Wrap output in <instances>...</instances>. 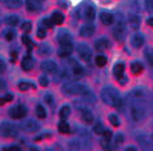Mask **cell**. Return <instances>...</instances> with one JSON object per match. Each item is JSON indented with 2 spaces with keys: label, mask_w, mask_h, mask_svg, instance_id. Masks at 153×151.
Listing matches in <instances>:
<instances>
[{
  "label": "cell",
  "mask_w": 153,
  "mask_h": 151,
  "mask_svg": "<svg viewBox=\"0 0 153 151\" xmlns=\"http://www.w3.org/2000/svg\"><path fill=\"white\" fill-rule=\"evenodd\" d=\"M42 23H43V25L46 28H53L54 26V23H53V20L51 19H43Z\"/></svg>",
  "instance_id": "cell-41"
},
{
  "label": "cell",
  "mask_w": 153,
  "mask_h": 151,
  "mask_svg": "<svg viewBox=\"0 0 153 151\" xmlns=\"http://www.w3.org/2000/svg\"><path fill=\"white\" fill-rule=\"evenodd\" d=\"M42 5H41L39 0H26V9L30 13H37L39 12Z\"/></svg>",
  "instance_id": "cell-17"
},
{
  "label": "cell",
  "mask_w": 153,
  "mask_h": 151,
  "mask_svg": "<svg viewBox=\"0 0 153 151\" xmlns=\"http://www.w3.org/2000/svg\"><path fill=\"white\" fill-rule=\"evenodd\" d=\"M19 16H16V15H9V16H7L5 17V23H7V25H9V26H16L17 24H19Z\"/></svg>",
  "instance_id": "cell-27"
},
{
  "label": "cell",
  "mask_w": 153,
  "mask_h": 151,
  "mask_svg": "<svg viewBox=\"0 0 153 151\" xmlns=\"http://www.w3.org/2000/svg\"><path fill=\"white\" fill-rule=\"evenodd\" d=\"M13 38H15V33H13V32H7L5 33V40L7 41H12Z\"/></svg>",
  "instance_id": "cell-48"
},
{
  "label": "cell",
  "mask_w": 153,
  "mask_h": 151,
  "mask_svg": "<svg viewBox=\"0 0 153 151\" xmlns=\"http://www.w3.org/2000/svg\"><path fill=\"white\" fill-rule=\"evenodd\" d=\"M56 40L59 41V44H68V42H72V36L67 29H62L58 32Z\"/></svg>",
  "instance_id": "cell-14"
},
{
  "label": "cell",
  "mask_w": 153,
  "mask_h": 151,
  "mask_svg": "<svg viewBox=\"0 0 153 151\" xmlns=\"http://www.w3.org/2000/svg\"><path fill=\"white\" fill-rule=\"evenodd\" d=\"M21 128L27 133H36L37 130H39V124L37 121L32 120V118H29V120H25L22 122Z\"/></svg>",
  "instance_id": "cell-10"
},
{
  "label": "cell",
  "mask_w": 153,
  "mask_h": 151,
  "mask_svg": "<svg viewBox=\"0 0 153 151\" xmlns=\"http://www.w3.org/2000/svg\"><path fill=\"white\" fill-rule=\"evenodd\" d=\"M21 67L25 70V71H30V70L34 67V59L30 57V55H26V57H24L22 62H21Z\"/></svg>",
  "instance_id": "cell-22"
},
{
  "label": "cell",
  "mask_w": 153,
  "mask_h": 151,
  "mask_svg": "<svg viewBox=\"0 0 153 151\" xmlns=\"http://www.w3.org/2000/svg\"><path fill=\"white\" fill-rule=\"evenodd\" d=\"M107 63V58L105 55H97L96 57V65L100 66V67H103V66H106Z\"/></svg>",
  "instance_id": "cell-32"
},
{
  "label": "cell",
  "mask_w": 153,
  "mask_h": 151,
  "mask_svg": "<svg viewBox=\"0 0 153 151\" xmlns=\"http://www.w3.org/2000/svg\"><path fill=\"white\" fill-rule=\"evenodd\" d=\"M144 97H145V91L143 88H134L130 93H128V99L131 101H135V103L141 101Z\"/></svg>",
  "instance_id": "cell-11"
},
{
  "label": "cell",
  "mask_w": 153,
  "mask_h": 151,
  "mask_svg": "<svg viewBox=\"0 0 153 151\" xmlns=\"http://www.w3.org/2000/svg\"><path fill=\"white\" fill-rule=\"evenodd\" d=\"M100 20H101V23L105 24V25H111V24H114L115 16L110 12H101L100 13Z\"/></svg>",
  "instance_id": "cell-19"
},
{
  "label": "cell",
  "mask_w": 153,
  "mask_h": 151,
  "mask_svg": "<svg viewBox=\"0 0 153 151\" xmlns=\"http://www.w3.org/2000/svg\"><path fill=\"white\" fill-rule=\"evenodd\" d=\"M4 2V4L8 7V8H20V7L22 5V0H3Z\"/></svg>",
  "instance_id": "cell-24"
},
{
  "label": "cell",
  "mask_w": 153,
  "mask_h": 151,
  "mask_svg": "<svg viewBox=\"0 0 153 151\" xmlns=\"http://www.w3.org/2000/svg\"><path fill=\"white\" fill-rule=\"evenodd\" d=\"M26 113H27V109L24 105H17V107H13L9 109V116H11L12 118H15V120L25 117Z\"/></svg>",
  "instance_id": "cell-9"
},
{
  "label": "cell",
  "mask_w": 153,
  "mask_h": 151,
  "mask_svg": "<svg viewBox=\"0 0 153 151\" xmlns=\"http://www.w3.org/2000/svg\"><path fill=\"white\" fill-rule=\"evenodd\" d=\"M69 114H71V108H69L68 105H64V107H62L60 110H59V116H60L62 120H65V118H68Z\"/></svg>",
  "instance_id": "cell-28"
},
{
  "label": "cell",
  "mask_w": 153,
  "mask_h": 151,
  "mask_svg": "<svg viewBox=\"0 0 153 151\" xmlns=\"http://www.w3.org/2000/svg\"><path fill=\"white\" fill-rule=\"evenodd\" d=\"M67 65L69 66V70H71V72L74 74V76L82 75V67L80 66V63H77L75 61V59H69L67 62Z\"/></svg>",
  "instance_id": "cell-16"
},
{
  "label": "cell",
  "mask_w": 153,
  "mask_h": 151,
  "mask_svg": "<svg viewBox=\"0 0 153 151\" xmlns=\"http://www.w3.org/2000/svg\"><path fill=\"white\" fill-rule=\"evenodd\" d=\"M101 100L103 101V104L110 105V107H115L119 109L123 107V100L119 96V92L113 87H105L101 91Z\"/></svg>",
  "instance_id": "cell-1"
},
{
  "label": "cell",
  "mask_w": 153,
  "mask_h": 151,
  "mask_svg": "<svg viewBox=\"0 0 153 151\" xmlns=\"http://www.w3.org/2000/svg\"><path fill=\"white\" fill-rule=\"evenodd\" d=\"M144 44V37L141 36L140 33H135L131 36V45L136 49H140Z\"/></svg>",
  "instance_id": "cell-21"
},
{
  "label": "cell",
  "mask_w": 153,
  "mask_h": 151,
  "mask_svg": "<svg viewBox=\"0 0 153 151\" xmlns=\"http://www.w3.org/2000/svg\"><path fill=\"white\" fill-rule=\"evenodd\" d=\"M81 96L84 97V99H86L88 101H90V100L94 101V100H96V97H94V95H93V92H92V91H89L88 88H86V89L84 91V92L81 93Z\"/></svg>",
  "instance_id": "cell-35"
},
{
  "label": "cell",
  "mask_w": 153,
  "mask_h": 151,
  "mask_svg": "<svg viewBox=\"0 0 153 151\" xmlns=\"http://www.w3.org/2000/svg\"><path fill=\"white\" fill-rule=\"evenodd\" d=\"M144 55H145V59L148 61V63L151 66H153V47H147L144 50Z\"/></svg>",
  "instance_id": "cell-30"
},
{
  "label": "cell",
  "mask_w": 153,
  "mask_h": 151,
  "mask_svg": "<svg viewBox=\"0 0 153 151\" xmlns=\"http://www.w3.org/2000/svg\"><path fill=\"white\" fill-rule=\"evenodd\" d=\"M131 117L135 121H141L145 117V109L139 104H135L131 107Z\"/></svg>",
  "instance_id": "cell-8"
},
{
  "label": "cell",
  "mask_w": 153,
  "mask_h": 151,
  "mask_svg": "<svg viewBox=\"0 0 153 151\" xmlns=\"http://www.w3.org/2000/svg\"><path fill=\"white\" fill-rule=\"evenodd\" d=\"M37 37H38V38H45V37H46V30H45L43 28H38Z\"/></svg>",
  "instance_id": "cell-43"
},
{
  "label": "cell",
  "mask_w": 153,
  "mask_h": 151,
  "mask_svg": "<svg viewBox=\"0 0 153 151\" xmlns=\"http://www.w3.org/2000/svg\"><path fill=\"white\" fill-rule=\"evenodd\" d=\"M11 54H12V57H13V59H15V58L17 57V55H19V53H17V51H12V53H11Z\"/></svg>",
  "instance_id": "cell-56"
},
{
  "label": "cell",
  "mask_w": 153,
  "mask_h": 151,
  "mask_svg": "<svg viewBox=\"0 0 153 151\" xmlns=\"http://www.w3.org/2000/svg\"><path fill=\"white\" fill-rule=\"evenodd\" d=\"M39 84H41V86H42V87H47L48 86V79H47V76H41V78H39Z\"/></svg>",
  "instance_id": "cell-42"
},
{
  "label": "cell",
  "mask_w": 153,
  "mask_h": 151,
  "mask_svg": "<svg viewBox=\"0 0 153 151\" xmlns=\"http://www.w3.org/2000/svg\"><path fill=\"white\" fill-rule=\"evenodd\" d=\"M77 13H79L80 19H84L86 21H93L94 20V16H96L94 5L90 4V3H82V4L79 7Z\"/></svg>",
  "instance_id": "cell-3"
},
{
  "label": "cell",
  "mask_w": 153,
  "mask_h": 151,
  "mask_svg": "<svg viewBox=\"0 0 153 151\" xmlns=\"http://www.w3.org/2000/svg\"><path fill=\"white\" fill-rule=\"evenodd\" d=\"M123 141H124V135L122 134V133H119V134L115 135V142H117V145H120V143H123Z\"/></svg>",
  "instance_id": "cell-44"
},
{
  "label": "cell",
  "mask_w": 153,
  "mask_h": 151,
  "mask_svg": "<svg viewBox=\"0 0 153 151\" xmlns=\"http://www.w3.org/2000/svg\"><path fill=\"white\" fill-rule=\"evenodd\" d=\"M21 29H22L24 32H27V33H29L30 29H32V24H30V23H27V21H26V23H24V24H22Z\"/></svg>",
  "instance_id": "cell-45"
},
{
  "label": "cell",
  "mask_w": 153,
  "mask_h": 151,
  "mask_svg": "<svg viewBox=\"0 0 153 151\" xmlns=\"http://www.w3.org/2000/svg\"><path fill=\"white\" fill-rule=\"evenodd\" d=\"M113 72H114V75L117 76V79L120 78L122 75H124V65L123 63H117L113 68Z\"/></svg>",
  "instance_id": "cell-25"
},
{
  "label": "cell",
  "mask_w": 153,
  "mask_h": 151,
  "mask_svg": "<svg viewBox=\"0 0 153 151\" xmlns=\"http://www.w3.org/2000/svg\"><path fill=\"white\" fill-rule=\"evenodd\" d=\"M93 33H94V26L92 25V24H86V25H82L80 28V36L81 37H92Z\"/></svg>",
  "instance_id": "cell-20"
},
{
  "label": "cell",
  "mask_w": 153,
  "mask_h": 151,
  "mask_svg": "<svg viewBox=\"0 0 153 151\" xmlns=\"http://www.w3.org/2000/svg\"><path fill=\"white\" fill-rule=\"evenodd\" d=\"M74 51V46H72V42H68V44H60V47L58 50V55L62 58L69 57L71 53Z\"/></svg>",
  "instance_id": "cell-12"
},
{
  "label": "cell",
  "mask_w": 153,
  "mask_h": 151,
  "mask_svg": "<svg viewBox=\"0 0 153 151\" xmlns=\"http://www.w3.org/2000/svg\"><path fill=\"white\" fill-rule=\"evenodd\" d=\"M152 138H153V134H152Z\"/></svg>",
  "instance_id": "cell-59"
},
{
  "label": "cell",
  "mask_w": 153,
  "mask_h": 151,
  "mask_svg": "<svg viewBox=\"0 0 153 151\" xmlns=\"http://www.w3.org/2000/svg\"><path fill=\"white\" fill-rule=\"evenodd\" d=\"M131 71L135 74V75H139V74L143 72V65L140 62H134L131 65Z\"/></svg>",
  "instance_id": "cell-29"
},
{
  "label": "cell",
  "mask_w": 153,
  "mask_h": 151,
  "mask_svg": "<svg viewBox=\"0 0 153 151\" xmlns=\"http://www.w3.org/2000/svg\"><path fill=\"white\" fill-rule=\"evenodd\" d=\"M147 24L149 26H153V17H149V19L147 20Z\"/></svg>",
  "instance_id": "cell-54"
},
{
  "label": "cell",
  "mask_w": 153,
  "mask_h": 151,
  "mask_svg": "<svg viewBox=\"0 0 153 151\" xmlns=\"http://www.w3.org/2000/svg\"><path fill=\"white\" fill-rule=\"evenodd\" d=\"M101 135H103V138L111 139V137H113V133H111L110 130H106V129H105V130L102 131V134H101Z\"/></svg>",
  "instance_id": "cell-47"
},
{
  "label": "cell",
  "mask_w": 153,
  "mask_h": 151,
  "mask_svg": "<svg viewBox=\"0 0 153 151\" xmlns=\"http://www.w3.org/2000/svg\"><path fill=\"white\" fill-rule=\"evenodd\" d=\"M5 68H7V66H5V62L3 61L1 58H0V74H3L5 71Z\"/></svg>",
  "instance_id": "cell-50"
},
{
  "label": "cell",
  "mask_w": 153,
  "mask_h": 151,
  "mask_svg": "<svg viewBox=\"0 0 153 151\" xmlns=\"http://www.w3.org/2000/svg\"><path fill=\"white\" fill-rule=\"evenodd\" d=\"M135 150H136V149H134V147H128V149H127V151H135Z\"/></svg>",
  "instance_id": "cell-57"
},
{
  "label": "cell",
  "mask_w": 153,
  "mask_h": 151,
  "mask_svg": "<svg viewBox=\"0 0 153 151\" xmlns=\"http://www.w3.org/2000/svg\"><path fill=\"white\" fill-rule=\"evenodd\" d=\"M89 142L88 141H84L82 138H77L75 139V141H72L71 143H69V146H71V149H81V146H88Z\"/></svg>",
  "instance_id": "cell-23"
},
{
  "label": "cell",
  "mask_w": 153,
  "mask_h": 151,
  "mask_svg": "<svg viewBox=\"0 0 153 151\" xmlns=\"http://www.w3.org/2000/svg\"><path fill=\"white\" fill-rule=\"evenodd\" d=\"M8 150H9V151H19V150H20V147H17V146H13V147H9Z\"/></svg>",
  "instance_id": "cell-55"
},
{
  "label": "cell",
  "mask_w": 153,
  "mask_h": 151,
  "mask_svg": "<svg viewBox=\"0 0 153 151\" xmlns=\"http://www.w3.org/2000/svg\"><path fill=\"white\" fill-rule=\"evenodd\" d=\"M145 7L148 11H153V0H145Z\"/></svg>",
  "instance_id": "cell-49"
},
{
  "label": "cell",
  "mask_w": 153,
  "mask_h": 151,
  "mask_svg": "<svg viewBox=\"0 0 153 151\" xmlns=\"http://www.w3.org/2000/svg\"><path fill=\"white\" fill-rule=\"evenodd\" d=\"M29 87H30V83H27V82H21L19 84V88L21 91H27L29 89Z\"/></svg>",
  "instance_id": "cell-40"
},
{
  "label": "cell",
  "mask_w": 153,
  "mask_h": 151,
  "mask_svg": "<svg viewBox=\"0 0 153 151\" xmlns=\"http://www.w3.org/2000/svg\"><path fill=\"white\" fill-rule=\"evenodd\" d=\"M77 53H79L80 58H81L84 62H88L89 63L90 61H92L93 53H92V50H90V47L86 46L85 44H80L79 45V46H77Z\"/></svg>",
  "instance_id": "cell-6"
},
{
  "label": "cell",
  "mask_w": 153,
  "mask_h": 151,
  "mask_svg": "<svg viewBox=\"0 0 153 151\" xmlns=\"http://www.w3.org/2000/svg\"><path fill=\"white\" fill-rule=\"evenodd\" d=\"M127 80H128V79H127L124 75H122L120 78H118V82H119V84H122V86H124V84L127 83Z\"/></svg>",
  "instance_id": "cell-51"
},
{
  "label": "cell",
  "mask_w": 153,
  "mask_h": 151,
  "mask_svg": "<svg viewBox=\"0 0 153 151\" xmlns=\"http://www.w3.org/2000/svg\"><path fill=\"white\" fill-rule=\"evenodd\" d=\"M39 2H43V0H39Z\"/></svg>",
  "instance_id": "cell-58"
},
{
  "label": "cell",
  "mask_w": 153,
  "mask_h": 151,
  "mask_svg": "<svg viewBox=\"0 0 153 151\" xmlns=\"http://www.w3.org/2000/svg\"><path fill=\"white\" fill-rule=\"evenodd\" d=\"M45 100H46V101H47V103H50L51 105H53V96H51V95H50V93H47V95H46V96H45Z\"/></svg>",
  "instance_id": "cell-52"
},
{
  "label": "cell",
  "mask_w": 153,
  "mask_h": 151,
  "mask_svg": "<svg viewBox=\"0 0 153 151\" xmlns=\"http://www.w3.org/2000/svg\"><path fill=\"white\" fill-rule=\"evenodd\" d=\"M93 130H94V133H97V134H102V131L105 130V129H103V126H102L101 122H97V124L94 125V129H93Z\"/></svg>",
  "instance_id": "cell-39"
},
{
  "label": "cell",
  "mask_w": 153,
  "mask_h": 151,
  "mask_svg": "<svg viewBox=\"0 0 153 151\" xmlns=\"http://www.w3.org/2000/svg\"><path fill=\"white\" fill-rule=\"evenodd\" d=\"M36 113H37V116L39 118H46V116H47L46 109H45L42 105H38V107L36 108Z\"/></svg>",
  "instance_id": "cell-34"
},
{
  "label": "cell",
  "mask_w": 153,
  "mask_h": 151,
  "mask_svg": "<svg viewBox=\"0 0 153 151\" xmlns=\"http://www.w3.org/2000/svg\"><path fill=\"white\" fill-rule=\"evenodd\" d=\"M140 16L137 15V13L135 12H131L130 15H128V24H130V26L132 28V30H137L139 28H140Z\"/></svg>",
  "instance_id": "cell-15"
},
{
  "label": "cell",
  "mask_w": 153,
  "mask_h": 151,
  "mask_svg": "<svg viewBox=\"0 0 153 151\" xmlns=\"http://www.w3.org/2000/svg\"><path fill=\"white\" fill-rule=\"evenodd\" d=\"M58 130L60 131V133H63V134H67V133H69V125L64 120L60 121L58 124Z\"/></svg>",
  "instance_id": "cell-31"
},
{
  "label": "cell",
  "mask_w": 153,
  "mask_h": 151,
  "mask_svg": "<svg viewBox=\"0 0 153 151\" xmlns=\"http://www.w3.org/2000/svg\"><path fill=\"white\" fill-rule=\"evenodd\" d=\"M13 100V96L11 93H8V95H5L4 97H0V105H4L5 103H9V101H12Z\"/></svg>",
  "instance_id": "cell-38"
},
{
  "label": "cell",
  "mask_w": 153,
  "mask_h": 151,
  "mask_svg": "<svg viewBox=\"0 0 153 151\" xmlns=\"http://www.w3.org/2000/svg\"><path fill=\"white\" fill-rule=\"evenodd\" d=\"M21 40H22V44L24 45H29V46H32V40H30L29 36H26V34H25V36H22Z\"/></svg>",
  "instance_id": "cell-46"
},
{
  "label": "cell",
  "mask_w": 153,
  "mask_h": 151,
  "mask_svg": "<svg viewBox=\"0 0 153 151\" xmlns=\"http://www.w3.org/2000/svg\"><path fill=\"white\" fill-rule=\"evenodd\" d=\"M109 121H110V124H111V125H114L115 128H118V126L120 125L119 118H118V116H117V114H110V116H109Z\"/></svg>",
  "instance_id": "cell-36"
},
{
  "label": "cell",
  "mask_w": 153,
  "mask_h": 151,
  "mask_svg": "<svg viewBox=\"0 0 153 151\" xmlns=\"http://www.w3.org/2000/svg\"><path fill=\"white\" fill-rule=\"evenodd\" d=\"M76 108L81 112V118H82V121L85 122V124H88L90 125L93 121H94V116H93V112L88 109V108H85V107H82V105H79V104H76Z\"/></svg>",
  "instance_id": "cell-7"
},
{
  "label": "cell",
  "mask_w": 153,
  "mask_h": 151,
  "mask_svg": "<svg viewBox=\"0 0 153 151\" xmlns=\"http://www.w3.org/2000/svg\"><path fill=\"white\" fill-rule=\"evenodd\" d=\"M5 87H7V83L4 82V80H0V91L5 89Z\"/></svg>",
  "instance_id": "cell-53"
},
{
  "label": "cell",
  "mask_w": 153,
  "mask_h": 151,
  "mask_svg": "<svg viewBox=\"0 0 153 151\" xmlns=\"http://www.w3.org/2000/svg\"><path fill=\"white\" fill-rule=\"evenodd\" d=\"M38 53L41 55H47L51 53V47L48 45H41V46H38Z\"/></svg>",
  "instance_id": "cell-33"
},
{
  "label": "cell",
  "mask_w": 153,
  "mask_h": 151,
  "mask_svg": "<svg viewBox=\"0 0 153 151\" xmlns=\"http://www.w3.org/2000/svg\"><path fill=\"white\" fill-rule=\"evenodd\" d=\"M51 20H53L54 24L60 25V24H63V21H64V16H63V13H60V12H54L53 16H51Z\"/></svg>",
  "instance_id": "cell-26"
},
{
  "label": "cell",
  "mask_w": 153,
  "mask_h": 151,
  "mask_svg": "<svg viewBox=\"0 0 153 151\" xmlns=\"http://www.w3.org/2000/svg\"><path fill=\"white\" fill-rule=\"evenodd\" d=\"M115 23V26H114L113 30V36L117 41H123L124 36H126V23H124V19L120 13H117V19L114 20Z\"/></svg>",
  "instance_id": "cell-2"
},
{
  "label": "cell",
  "mask_w": 153,
  "mask_h": 151,
  "mask_svg": "<svg viewBox=\"0 0 153 151\" xmlns=\"http://www.w3.org/2000/svg\"><path fill=\"white\" fill-rule=\"evenodd\" d=\"M85 89H86V87L81 83H67L62 88L63 93L67 95V96H69V95H81Z\"/></svg>",
  "instance_id": "cell-5"
},
{
  "label": "cell",
  "mask_w": 153,
  "mask_h": 151,
  "mask_svg": "<svg viewBox=\"0 0 153 151\" xmlns=\"http://www.w3.org/2000/svg\"><path fill=\"white\" fill-rule=\"evenodd\" d=\"M101 146L103 147L105 150H110L111 149V143H110V139H107V138H102L101 139Z\"/></svg>",
  "instance_id": "cell-37"
},
{
  "label": "cell",
  "mask_w": 153,
  "mask_h": 151,
  "mask_svg": "<svg viewBox=\"0 0 153 151\" xmlns=\"http://www.w3.org/2000/svg\"><path fill=\"white\" fill-rule=\"evenodd\" d=\"M94 46H96V49H97L98 51H103V50H106V49H109V47H110V41H109V38H106V37L98 38V40L96 41Z\"/></svg>",
  "instance_id": "cell-18"
},
{
  "label": "cell",
  "mask_w": 153,
  "mask_h": 151,
  "mask_svg": "<svg viewBox=\"0 0 153 151\" xmlns=\"http://www.w3.org/2000/svg\"><path fill=\"white\" fill-rule=\"evenodd\" d=\"M41 68H42L43 72H47V74H55L58 71V66L54 61H45L42 62L41 65Z\"/></svg>",
  "instance_id": "cell-13"
},
{
  "label": "cell",
  "mask_w": 153,
  "mask_h": 151,
  "mask_svg": "<svg viewBox=\"0 0 153 151\" xmlns=\"http://www.w3.org/2000/svg\"><path fill=\"white\" fill-rule=\"evenodd\" d=\"M0 135L4 138H16L19 135V129L11 122H3L0 125Z\"/></svg>",
  "instance_id": "cell-4"
}]
</instances>
